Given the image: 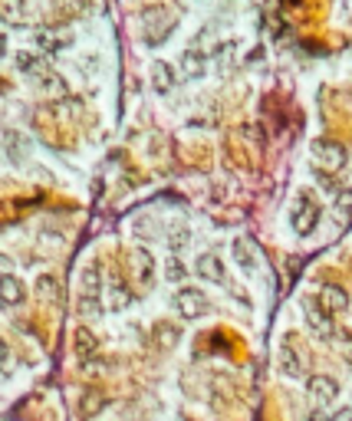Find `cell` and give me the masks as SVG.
<instances>
[{"instance_id": "3957f363", "label": "cell", "mask_w": 352, "mask_h": 421, "mask_svg": "<svg viewBox=\"0 0 352 421\" xmlns=\"http://www.w3.org/2000/svg\"><path fill=\"white\" fill-rule=\"evenodd\" d=\"M175 310H178L185 319H198L207 313V296L201 290L185 286V290H178V296H175Z\"/></svg>"}, {"instance_id": "ac0fdd59", "label": "cell", "mask_w": 352, "mask_h": 421, "mask_svg": "<svg viewBox=\"0 0 352 421\" xmlns=\"http://www.w3.org/2000/svg\"><path fill=\"white\" fill-rule=\"evenodd\" d=\"M181 69H185V76L188 79H198L201 73H205V56H201L198 50H188L185 56H181Z\"/></svg>"}, {"instance_id": "7c38bea8", "label": "cell", "mask_w": 352, "mask_h": 421, "mask_svg": "<svg viewBox=\"0 0 352 421\" xmlns=\"http://www.w3.org/2000/svg\"><path fill=\"white\" fill-rule=\"evenodd\" d=\"M178 339H181V329L175 326V323H158V326H155V345H158V349H175Z\"/></svg>"}, {"instance_id": "277c9868", "label": "cell", "mask_w": 352, "mask_h": 421, "mask_svg": "<svg viewBox=\"0 0 352 421\" xmlns=\"http://www.w3.org/2000/svg\"><path fill=\"white\" fill-rule=\"evenodd\" d=\"M303 316H306V326L313 329L316 336H333V316H329L323 306H319V300H313V296H306L303 300Z\"/></svg>"}, {"instance_id": "4316f807", "label": "cell", "mask_w": 352, "mask_h": 421, "mask_svg": "<svg viewBox=\"0 0 352 421\" xmlns=\"http://www.w3.org/2000/svg\"><path fill=\"white\" fill-rule=\"evenodd\" d=\"M7 362H10V349H7V343L0 339V369H7Z\"/></svg>"}, {"instance_id": "4fadbf2b", "label": "cell", "mask_w": 352, "mask_h": 421, "mask_svg": "<svg viewBox=\"0 0 352 421\" xmlns=\"http://www.w3.org/2000/svg\"><path fill=\"white\" fill-rule=\"evenodd\" d=\"M152 86L158 89V93H168V89L175 86V69L168 66V63H155L152 66Z\"/></svg>"}, {"instance_id": "f1b7e54d", "label": "cell", "mask_w": 352, "mask_h": 421, "mask_svg": "<svg viewBox=\"0 0 352 421\" xmlns=\"http://www.w3.org/2000/svg\"><path fill=\"white\" fill-rule=\"evenodd\" d=\"M306 421H329L326 418V415H323V412H319V408H313V412H309V418Z\"/></svg>"}, {"instance_id": "44dd1931", "label": "cell", "mask_w": 352, "mask_h": 421, "mask_svg": "<svg viewBox=\"0 0 352 421\" xmlns=\"http://www.w3.org/2000/svg\"><path fill=\"white\" fill-rule=\"evenodd\" d=\"M83 300H99V266H86L83 274Z\"/></svg>"}, {"instance_id": "ba28073f", "label": "cell", "mask_w": 352, "mask_h": 421, "mask_svg": "<svg viewBox=\"0 0 352 421\" xmlns=\"http://www.w3.org/2000/svg\"><path fill=\"white\" fill-rule=\"evenodd\" d=\"M26 300V286L20 284V276L4 274L0 276V306H20Z\"/></svg>"}, {"instance_id": "2e32d148", "label": "cell", "mask_w": 352, "mask_h": 421, "mask_svg": "<svg viewBox=\"0 0 352 421\" xmlns=\"http://www.w3.org/2000/svg\"><path fill=\"white\" fill-rule=\"evenodd\" d=\"M135 274H138V280H142V284H152V276H155V260H152V254H148V250H135Z\"/></svg>"}, {"instance_id": "ffe728a7", "label": "cell", "mask_w": 352, "mask_h": 421, "mask_svg": "<svg viewBox=\"0 0 352 421\" xmlns=\"http://www.w3.org/2000/svg\"><path fill=\"white\" fill-rule=\"evenodd\" d=\"M103 405H105L103 392H86V395H83V402H79V415H83V418H93V415L103 412Z\"/></svg>"}, {"instance_id": "8992f818", "label": "cell", "mask_w": 352, "mask_h": 421, "mask_svg": "<svg viewBox=\"0 0 352 421\" xmlns=\"http://www.w3.org/2000/svg\"><path fill=\"white\" fill-rule=\"evenodd\" d=\"M306 388H309V395L316 398L319 405H333L336 398H339V382L329 378V375H313L306 382Z\"/></svg>"}, {"instance_id": "8fae6325", "label": "cell", "mask_w": 352, "mask_h": 421, "mask_svg": "<svg viewBox=\"0 0 352 421\" xmlns=\"http://www.w3.org/2000/svg\"><path fill=\"white\" fill-rule=\"evenodd\" d=\"M234 260H237V264H241V270H247V274H254V270H257V254H254L250 241H244V237H237V241H234Z\"/></svg>"}, {"instance_id": "484cf974", "label": "cell", "mask_w": 352, "mask_h": 421, "mask_svg": "<svg viewBox=\"0 0 352 421\" xmlns=\"http://www.w3.org/2000/svg\"><path fill=\"white\" fill-rule=\"evenodd\" d=\"M336 204H339V211H349L352 214V188L339 191V194H336Z\"/></svg>"}, {"instance_id": "30bf717a", "label": "cell", "mask_w": 352, "mask_h": 421, "mask_svg": "<svg viewBox=\"0 0 352 421\" xmlns=\"http://www.w3.org/2000/svg\"><path fill=\"white\" fill-rule=\"evenodd\" d=\"M195 270H198V276L211 280V284H224V264H221L217 254H201L198 264H195Z\"/></svg>"}, {"instance_id": "cb8c5ba5", "label": "cell", "mask_w": 352, "mask_h": 421, "mask_svg": "<svg viewBox=\"0 0 352 421\" xmlns=\"http://www.w3.org/2000/svg\"><path fill=\"white\" fill-rule=\"evenodd\" d=\"M129 300H132V296H129V290H125L122 284H115V286H112V306H115V310H122V306H129Z\"/></svg>"}, {"instance_id": "e0dca14e", "label": "cell", "mask_w": 352, "mask_h": 421, "mask_svg": "<svg viewBox=\"0 0 352 421\" xmlns=\"http://www.w3.org/2000/svg\"><path fill=\"white\" fill-rule=\"evenodd\" d=\"M36 296H40L43 303L60 300V284H56V276H50V274L40 276V280H36Z\"/></svg>"}, {"instance_id": "9c48e42d", "label": "cell", "mask_w": 352, "mask_h": 421, "mask_svg": "<svg viewBox=\"0 0 352 421\" xmlns=\"http://www.w3.org/2000/svg\"><path fill=\"white\" fill-rule=\"evenodd\" d=\"M276 365H280V372L290 378H300L303 375V359L296 355V349H293L290 343L280 345V353H276Z\"/></svg>"}, {"instance_id": "83f0119b", "label": "cell", "mask_w": 352, "mask_h": 421, "mask_svg": "<svg viewBox=\"0 0 352 421\" xmlns=\"http://www.w3.org/2000/svg\"><path fill=\"white\" fill-rule=\"evenodd\" d=\"M329 421H352V408H339V412H336Z\"/></svg>"}, {"instance_id": "6da1fadb", "label": "cell", "mask_w": 352, "mask_h": 421, "mask_svg": "<svg viewBox=\"0 0 352 421\" xmlns=\"http://www.w3.org/2000/svg\"><path fill=\"white\" fill-rule=\"evenodd\" d=\"M313 158L323 172H343L346 168V148L333 138H316L313 142Z\"/></svg>"}, {"instance_id": "9a60e30c", "label": "cell", "mask_w": 352, "mask_h": 421, "mask_svg": "<svg viewBox=\"0 0 352 421\" xmlns=\"http://www.w3.org/2000/svg\"><path fill=\"white\" fill-rule=\"evenodd\" d=\"M36 43H40V50H43V53H56L60 46L69 43V36L66 33H56V30H40V33H36Z\"/></svg>"}, {"instance_id": "5b68a950", "label": "cell", "mask_w": 352, "mask_h": 421, "mask_svg": "<svg viewBox=\"0 0 352 421\" xmlns=\"http://www.w3.org/2000/svg\"><path fill=\"white\" fill-rule=\"evenodd\" d=\"M319 224V207L313 198H303L300 204H296V211H293V231L300 234V237H306V234H313V227Z\"/></svg>"}, {"instance_id": "5bb4252c", "label": "cell", "mask_w": 352, "mask_h": 421, "mask_svg": "<svg viewBox=\"0 0 352 421\" xmlns=\"http://www.w3.org/2000/svg\"><path fill=\"white\" fill-rule=\"evenodd\" d=\"M17 66L24 69V73H36L40 79L50 76V66H46V60H43V56H36V53H20V56H17Z\"/></svg>"}, {"instance_id": "d4e9b609", "label": "cell", "mask_w": 352, "mask_h": 421, "mask_svg": "<svg viewBox=\"0 0 352 421\" xmlns=\"http://www.w3.org/2000/svg\"><path fill=\"white\" fill-rule=\"evenodd\" d=\"M168 280H172V284H178V280H185V264H181V260H168Z\"/></svg>"}, {"instance_id": "f546056e", "label": "cell", "mask_w": 352, "mask_h": 421, "mask_svg": "<svg viewBox=\"0 0 352 421\" xmlns=\"http://www.w3.org/2000/svg\"><path fill=\"white\" fill-rule=\"evenodd\" d=\"M7 53V40H4V33H0V56Z\"/></svg>"}, {"instance_id": "7a4b0ae2", "label": "cell", "mask_w": 352, "mask_h": 421, "mask_svg": "<svg viewBox=\"0 0 352 421\" xmlns=\"http://www.w3.org/2000/svg\"><path fill=\"white\" fill-rule=\"evenodd\" d=\"M142 20H145V40L152 46L162 43L165 36L172 33V26H175V17L165 7H148L145 14H142Z\"/></svg>"}, {"instance_id": "d6986e66", "label": "cell", "mask_w": 352, "mask_h": 421, "mask_svg": "<svg viewBox=\"0 0 352 421\" xmlns=\"http://www.w3.org/2000/svg\"><path fill=\"white\" fill-rule=\"evenodd\" d=\"M24 14H26L24 0H0V20L4 24H17V20H24Z\"/></svg>"}, {"instance_id": "7402d4cb", "label": "cell", "mask_w": 352, "mask_h": 421, "mask_svg": "<svg viewBox=\"0 0 352 421\" xmlns=\"http://www.w3.org/2000/svg\"><path fill=\"white\" fill-rule=\"evenodd\" d=\"M76 355H83V359L95 355V336L89 329H76Z\"/></svg>"}, {"instance_id": "603a6c76", "label": "cell", "mask_w": 352, "mask_h": 421, "mask_svg": "<svg viewBox=\"0 0 352 421\" xmlns=\"http://www.w3.org/2000/svg\"><path fill=\"white\" fill-rule=\"evenodd\" d=\"M86 4H89V0H56V10L73 17V14H83V10H86Z\"/></svg>"}, {"instance_id": "52a82bcc", "label": "cell", "mask_w": 352, "mask_h": 421, "mask_svg": "<svg viewBox=\"0 0 352 421\" xmlns=\"http://www.w3.org/2000/svg\"><path fill=\"white\" fill-rule=\"evenodd\" d=\"M319 306H323L329 316H333V313H346L349 310V293H346L339 284H326L323 293H319Z\"/></svg>"}]
</instances>
